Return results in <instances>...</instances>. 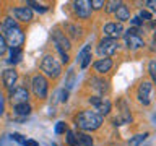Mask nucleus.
<instances>
[{
	"label": "nucleus",
	"instance_id": "obj_1",
	"mask_svg": "<svg viewBox=\"0 0 156 146\" xmlns=\"http://www.w3.org/2000/svg\"><path fill=\"white\" fill-rule=\"evenodd\" d=\"M101 123H102V117H99L93 110H81L75 117V125L80 130H85V131L98 130L101 127Z\"/></svg>",
	"mask_w": 156,
	"mask_h": 146
},
{
	"label": "nucleus",
	"instance_id": "obj_2",
	"mask_svg": "<svg viewBox=\"0 0 156 146\" xmlns=\"http://www.w3.org/2000/svg\"><path fill=\"white\" fill-rule=\"evenodd\" d=\"M41 70L49 78H57L62 73V65L57 62V58L54 55H46L41 62Z\"/></svg>",
	"mask_w": 156,
	"mask_h": 146
},
{
	"label": "nucleus",
	"instance_id": "obj_3",
	"mask_svg": "<svg viewBox=\"0 0 156 146\" xmlns=\"http://www.w3.org/2000/svg\"><path fill=\"white\" fill-rule=\"evenodd\" d=\"M5 42L7 46H10V49H20L24 42V34L23 31L16 28H12V29H5Z\"/></svg>",
	"mask_w": 156,
	"mask_h": 146
},
{
	"label": "nucleus",
	"instance_id": "obj_4",
	"mask_svg": "<svg viewBox=\"0 0 156 146\" xmlns=\"http://www.w3.org/2000/svg\"><path fill=\"white\" fill-rule=\"evenodd\" d=\"M31 86H33V92L36 97H39V99L47 97L49 85H47V80L42 75H34L33 80H31Z\"/></svg>",
	"mask_w": 156,
	"mask_h": 146
},
{
	"label": "nucleus",
	"instance_id": "obj_5",
	"mask_svg": "<svg viewBox=\"0 0 156 146\" xmlns=\"http://www.w3.org/2000/svg\"><path fill=\"white\" fill-rule=\"evenodd\" d=\"M115 50H117V41L115 39L104 37L99 41V44H98V54L104 58H109L111 55H114Z\"/></svg>",
	"mask_w": 156,
	"mask_h": 146
},
{
	"label": "nucleus",
	"instance_id": "obj_6",
	"mask_svg": "<svg viewBox=\"0 0 156 146\" xmlns=\"http://www.w3.org/2000/svg\"><path fill=\"white\" fill-rule=\"evenodd\" d=\"M90 104L94 106V110H96V114L99 117L107 115L111 112V101L107 99V97L93 96V97H90Z\"/></svg>",
	"mask_w": 156,
	"mask_h": 146
},
{
	"label": "nucleus",
	"instance_id": "obj_7",
	"mask_svg": "<svg viewBox=\"0 0 156 146\" xmlns=\"http://www.w3.org/2000/svg\"><path fill=\"white\" fill-rule=\"evenodd\" d=\"M52 42L55 44L58 52H65V50H68V49L72 47L68 37L65 36V33H62L60 29H54L52 31Z\"/></svg>",
	"mask_w": 156,
	"mask_h": 146
},
{
	"label": "nucleus",
	"instance_id": "obj_8",
	"mask_svg": "<svg viewBox=\"0 0 156 146\" xmlns=\"http://www.w3.org/2000/svg\"><path fill=\"white\" fill-rule=\"evenodd\" d=\"M102 33L106 34V37L117 41L124 34V26H122V23H106L102 28Z\"/></svg>",
	"mask_w": 156,
	"mask_h": 146
},
{
	"label": "nucleus",
	"instance_id": "obj_9",
	"mask_svg": "<svg viewBox=\"0 0 156 146\" xmlns=\"http://www.w3.org/2000/svg\"><path fill=\"white\" fill-rule=\"evenodd\" d=\"M151 89H153V86H151L150 81H143V83L138 86L136 97H138V101H140L143 106H148L150 102H151Z\"/></svg>",
	"mask_w": 156,
	"mask_h": 146
},
{
	"label": "nucleus",
	"instance_id": "obj_10",
	"mask_svg": "<svg viewBox=\"0 0 156 146\" xmlns=\"http://www.w3.org/2000/svg\"><path fill=\"white\" fill-rule=\"evenodd\" d=\"M29 99V92L26 88H15L12 89L10 92V101H12V104H23V102H28Z\"/></svg>",
	"mask_w": 156,
	"mask_h": 146
},
{
	"label": "nucleus",
	"instance_id": "obj_11",
	"mask_svg": "<svg viewBox=\"0 0 156 146\" xmlns=\"http://www.w3.org/2000/svg\"><path fill=\"white\" fill-rule=\"evenodd\" d=\"M73 7H75V13H76V16L78 18H83V19H86V18H90L91 16V5L88 0H78V2L73 3Z\"/></svg>",
	"mask_w": 156,
	"mask_h": 146
},
{
	"label": "nucleus",
	"instance_id": "obj_12",
	"mask_svg": "<svg viewBox=\"0 0 156 146\" xmlns=\"http://www.w3.org/2000/svg\"><path fill=\"white\" fill-rule=\"evenodd\" d=\"M78 63H80V67L85 70V68H88V65L91 63V46L90 44H86L85 47L81 49L80 52H78Z\"/></svg>",
	"mask_w": 156,
	"mask_h": 146
},
{
	"label": "nucleus",
	"instance_id": "obj_13",
	"mask_svg": "<svg viewBox=\"0 0 156 146\" xmlns=\"http://www.w3.org/2000/svg\"><path fill=\"white\" fill-rule=\"evenodd\" d=\"M13 15L18 21H23V23H29L33 19V12H31V8H28V7L13 8Z\"/></svg>",
	"mask_w": 156,
	"mask_h": 146
},
{
	"label": "nucleus",
	"instance_id": "obj_14",
	"mask_svg": "<svg viewBox=\"0 0 156 146\" xmlns=\"http://www.w3.org/2000/svg\"><path fill=\"white\" fill-rule=\"evenodd\" d=\"M2 80H3V85H5V88L12 91V88L15 86V83L18 81V73L15 71L13 68H8V70H5V71H3Z\"/></svg>",
	"mask_w": 156,
	"mask_h": 146
},
{
	"label": "nucleus",
	"instance_id": "obj_15",
	"mask_svg": "<svg viewBox=\"0 0 156 146\" xmlns=\"http://www.w3.org/2000/svg\"><path fill=\"white\" fill-rule=\"evenodd\" d=\"M125 36V44L129 49H133V50H136V49H141L145 46L143 39H141L140 36H135V34H124Z\"/></svg>",
	"mask_w": 156,
	"mask_h": 146
},
{
	"label": "nucleus",
	"instance_id": "obj_16",
	"mask_svg": "<svg viewBox=\"0 0 156 146\" xmlns=\"http://www.w3.org/2000/svg\"><path fill=\"white\" fill-rule=\"evenodd\" d=\"M90 86H91L94 91L99 92V94H104V92L109 89V86H107V81H104L102 78H98V76H93L91 80H90Z\"/></svg>",
	"mask_w": 156,
	"mask_h": 146
},
{
	"label": "nucleus",
	"instance_id": "obj_17",
	"mask_svg": "<svg viewBox=\"0 0 156 146\" xmlns=\"http://www.w3.org/2000/svg\"><path fill=\"white\" fill-rule=\"evenodd\" d=\"M112 68V60L111 58H101V60L94 62V70L98 73H107Z\"/></svg>",
	"mask_w": 156,
	"mask_h": 146
},
{
	"label": "nucleus",
	"instance_id": "obj_18",
	"mask_svg": "<svg viewBox=\"0 0 156 146\" xmlns=\"http://www.w3.org/2000/svg\"><path fill=\"white\" fill-rule=\"evenodd\" d=\"M115 18L119 19V23H124V21H129L130 19V12H129V8H127L124 3L115 10Z\"/></svg>",
	"mask_w": 156,
	"mask_h": 146
},
{
	"label": "nucleus",
	"instance_id": "obj_19",
	"mask_svg": "<svg viewBox=\"0 0 156 146\" xmlns=\"http://www.w3.org/2000/svg\"><path fill=\"white\" fill-rule=\"evenodd\" d=\"M31 106L28 104V102H23V104H16L15 106V114L16 115H23V117H26L31 114Z\"/></svg>",
	"mask_w": 156,
	"mask_h": 146
},
{
	"label": "nucleus",
	"instance_id": "obj_20",
	"mask_svg": "<svg viewBox=\"0 0 156 146\" xmlns=\"http://www.w3.org/2000/svg\"><path fill=\"white\" fill-rule=\"evenodd\" d=\"M76 140L80 146H93V138L86 133H76Z\"/></svg>",
	"mask_w": 156,
	"mask_h": 146
},
{
	"label": "nucleus",
	"instance_id": "obj_21",
	"mask_svg": "<svg viewBox=\"0 0 156 146\" xmlns=\"http://www.w3.org/2000/svg\"><path fill=\"white\" fill-rule=\"evenodd\" d=\"M23 57L21 49H10V63H18Z\"/></svg>",
	"mask_w": 156,
	"mask_h": 146
},
{
	"label": "nucleus",
	"instance_id": "obj_22",
	"mask_svg": "<svg viewBox=\"0 0 156 146\" xmlns=\"http://www.w3.org/2000/svg\"><path fill=\"white\" fill-rule=\"evenodd\" d=\"M148 133H140V135H135L132 140H129V146H140L143 141L146 140Z\"/></svg>",
	"mask_w": 156,
	"mask_h": 146
},
{
	"label": "nucleus",
	"instance_id": "obj_23",
	"mask_svg": "<svg viewBox=\"0 0 156 146\" xmlns=\"http://www.w3.org/2000/svg\"><path fill=\"white\" fill-rule=\"evenodd\" d=\"M67 143L70 146H80L78 144V140H76V133L72 130H67Z\"/></svg>",
	"mask_w": 156,
	"mask_h": 146
},
{
	"label": "nucleus",
	"instance_id": "obj_24",
	"mask_svg": "<svg viewBox=\"0 0 156 146\" xmlns=\"http://www.w3.org/2000/svg\"><path fill=\"white\" fill-rule=\"evenodd\" d=\"M67 31L70 33L72 37H78V36L81 34V28L75 26V24H67Z\"/></svg>",
	"mask_w": 156,
	"mask_h": 146
},
{
	"label": "nucleus",
	"instance_id": "obj_25",
	"mask_svg": "<svg viewBox=\"0 0 156 146\" xmlns=\"http://www.w3.org/2000/svg\"><path fill=\"white\" fill-rule=\"evenodd\" d=\"M10 138H12L16 144H20V146H23L24 141H26V136H23L21 133H12V135H10Z\"/></svg>",
	"mask_w": 156,
	"mask_h": 146
},
{
	"label": "nucleus",
	"instance_id": "obj_26",
	"mask_svg": "<svg viewBox=\"0 0 156 146\" xmlns=\"http://www.w3.org/2000/svg\"><path fill=\"white\" fill-rule=\"evenodd\" d=\"M0 146H20V144L15 143V141L10 138V135H5L0 138Z\"/></svg>",
	"mask_w": 156,
	"mask_h": 146
},
{
	"label": "nucleus",
	"instance_id": "obj_27",
	"mask_svg": "<svg viewBox=\"0 0 156 146\" xmlns=\"http://www.w3.org/2000/svg\"><path fill=\"white\" fill-rule=\"evenodd\" d=\"M3 28H5V29H12V28H16V19H13V18L7 16V18L3 19Z\"/></svg>",
	"mask_w": 156,
	"mask_h": 146
},
{
	"label": "nucleus",
	"instance_id": "obj_28",
	"mask_svg": "<svg viewBox=\"0 0 156 146\" xmlns=\"http://www.w3.org/2000/svg\"><path fill=\"white\" fill-rule=\"evenodd\" d=\"M120 5H122V2H115V0L107 2V13H115V10L119 8Z\"/></svg>",
	"mask_w": 156,
	"mask_h": 146
},
{
	"label": "nucleus",
	"instance_id": "obj_29",
	"mask_svg": "<svg viewBox=\"0 0 156 146\" xmlns=\"http://www.w3.org/2000/svg\"><path fill=\"white\" fill-rule=\"evenodd\" d=\"M28 5L29 7H33L36 12H39V13H44V12H47V7H44V5H41V3H37V2H28Z\"/></svg>",
	"mask_w": 156,
	"mask_h": 146
},
{
	"label": "nucleus",
	"instance_id": "obj_30",
	"mask_svg": "<svg viewBox=\"0 0 156 146\" xmlns=\"http://www.w3.org/2000/svg\"><path fill=\"white\" fill-rule=\"evenodd\" d=\"M65 131H67V123L65 122H57L55 123V133L62 135V133H65Z\"/></svg>",
	"mask_w": 156,
	"mask_h": 146
},
{
	"label": "nucleus",
	"instance_id": "obj_31",
	"mask_svg": "<svg viewBox=\"0 0 156 146\" xmlns=\"http://www.w3.org/2000/svg\"><path fill=\"white\" fill-rule=\"evenodd\" d=\"M90 5H91V10H101L104 7V0H91Z\"/></svg>",
	"mask_w": 156,
	"mask_h": 146
},
{
	"label": "nucleus",
	"instance_id": "obj_32",
	"mask_svg": "<svg viewBox=\"0 0 156 146\" xmlns=\"http://www.w3.org/2000/svg\"><path fill=\"white\" fill-rule=\"evenodd\" d=\"M7 49H8V46H7V42H5V37L0 34V55H3V54L7 52Z\"/></svg>",
	"mask_w": 156,
	"mask_h": 146
},
{
	"label": "nucleus",
	"instance_id": "obj_33",
	"mask_svg": "<svg viewBox=\"0 0 156 146\" xmlns=\"http://www.w3.org/2000/svg\"><path fill=\"white\" fill-rule=\"evenodd\" d=\"M138 18L141 19V21H148V19H151V13H148L146 10H141V12L138 13Z\"/></svg>",
	"mask_w": 156,
	"mask_h": 146
},
{
	"label": "nucleus",
	"instance_id": "obj_34",
	"mask_svg": "<svg viewBox=\"0 0 156 146\" xmlns=\"http://www.w3.org/2000/svg\"><path fill=\"white\" fill-rule=\"evenodd\" d=\"M73 81H75V76H73V71L70 70V73H68V80H67V89H70V88L73 86Z\"/></svg>",
	"mask_w": 156,
	"mask_h": 146
},
{
	"label": "nucleus",
	"instance_id": "obj_35",
	"mask_svg": "<svg viewBox=\"0 0 156 146\" xmlns=\"http://www.w3.org/2000/svg\"><path fill=\"white\" fill-rule=\"evenodd\" d=\"M154 67H156V63H154V60H151V62H150V76L153 78V80H154V78H156V73H154Z\"/></svg>",
	"mask_w": 156,
	"mask_h": 146
},
{
	"label": "nucleus",
	"instance_id": "obj_36",
	"mask_svg": "<svg viewBox=\"0 0 156 146\" xmlns=\"http://www.w3.org/2000/svg\"><path fill=\"white\" fill-rule=\"evenodd\" d=\"M130 23L133 24V28H138V26H140V24L143 23V21H141V19H140L138 16H135V18H132V19H130Z\"/></svg>",
	"mask_w": 156,
	"mask_h": 146
},
{
	"label": "nucleus",
	"instance_id": "obj_37",
	"mask_svg": "<svg viewBox=\"0 0 156 146\" xmlns=\"http://www.w3.org/2000/svg\"><path fill=\"white\" fill-rule=\"evenodd\" d=\"M23 146H39V144H37V141L28 140V138H26V141H24V144H23Z\"/></svg>",
	"mask_w": 156,
	"mask_h": 146
},
{
	"label": "nucleus",
	"instance_id": "obj_38",
	"mask_svg": "<svg viewBox=\"0 0 156 146\" xmlns=\"http://www.w3.org/2000/svg\"><path fill=\"white\" fill-rule=\"evenodd\" d=\"M60 96H62V97H60V101H62V102H65V101H67V97H68V91H67V89H62V91H60Z\"/></svg>",
	"mask_w": 156,
	"mask_h": 146
},
{
	"label": "nucleus",
	"instance_id": "obj_39",
	"mask_svg": "<svg viewBox=\"0 0 156 146\" xmlns=\"http://www.w3.org/2000/svg\"><path fill=\"white\" fill-rule=\"evenodd\" d=\"M60 55H62V62H63V63H67V62H68V55H67V52H60Z\"/></svg>",
	"mask_w": 156,
	"mask_h": 146
},
{
	"label": "nucleus",
	"instance_id": "obj_40",
	"mask_svg": "<svg viewBox=\"0 0 156 146\" xmlns=\"http://www.w3.org/2000/svg\"><path fill=\"white\" fill-rule=\"evenodd\" d=\"M3 114V97H2V92H0V115Z\"/></svg>",
	"mask_w": 156,
	"mask_h": 146
},
{
	"label": "nucleus",
	"instance_id": "obj_41",
	"mask_svg": "<svg viewBox=\"0 0 156 146\" xmlns=\"http://www.w3.org/2000/svg\"><path fill=\"white\" fill-rule=\"evenodd\" d=\"M146 5H148V7H150L151 10H154V8H156V7H154L156 2H153V0H151V2H146Z\"/></svg>",
	"mask_w": 156,
	"mask_h": 146
}]
</instances>
